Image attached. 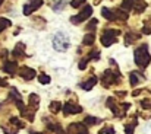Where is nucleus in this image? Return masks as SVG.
I'll return each mask as SVG.
<instances>
[{
    "instance_id": "f257e3e1",
    "label": "nucleus",
    "mask_w": 151,
    "mask_h": 134,
    "mask_svg": "<svg viewBox=\"0 0 151 134\" xmlns=\"http://www.w3.org/2000/svg\"><path fill=\"white\" fill-rule=\"evenodd\" d=\"M54 48L57 50V51H65L68 47H69V40L63 35V34H57L56 37H54Z\"/></svg>"
},
{
    "instance_id": "f03ea898",
    "label": "nucleus",
    "mask_w": 151,
    "mask_h": 134,
    "mask_svg": "<svg viewBox=\"0 0 151 134\" xmlns=\"http://www.w3.org/2000/svg\"><path fill=\"white\" fill-rule=\"evenodd\" d=\"M7 25H10V22L6 21V19H1V18H0V31H1L4 26H7Z\"/></svg>"
}]
</instances>
